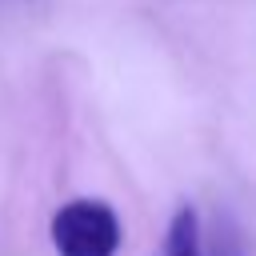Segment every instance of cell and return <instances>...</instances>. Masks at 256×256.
<instances>
[{"label": "cell", "instance_id": "6da1fadb", "mask_svg": "<svg viewBox=\"0 0 256 256\" xmlns=\"http://www.w3.org/2000/svg\"><path fill=\"white\" fill-rule=\"evenodd\" d=\"M52 244L60 256H116L120 220L104 200H68L52 216Z\"/></svg>", "mask_w": 256, "mask_h": 256}, {"label": "cell", "instance_id": "7a4b0ae2", "mask_svg": "<svg viewBox=\"0 0 256 256\" xmlns=\"http://www.w3.org/2000/svg\"><path fill=\"white\" fill-rule=\"evenodd\" d=\"M156 256H204V232H200V220L192 208H180L168 220V232H164Z\"/></svg>", "mask_w": 256, "mask_h": 256}, {"label": "cell", "instance_id": "3957f363", "mask_svg": "<svg viewBox=\"0 0 256 256\" xmlns=\"http://www.w3.org/2000/svg\"><path fill=\"white\" fill-rule=\"evenodd\" d=\"M204 256H244V240L228 220H216V232L204 240Z\"/></svg>", "mask_w": 256, "mask_h": 256}]
</instances>
